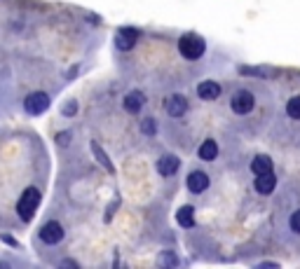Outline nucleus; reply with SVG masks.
<instances>
[{
	"label": "nucleus",
	"mask_w": 300,
	"mask_h": 269,
	"mask_svg": "<svg viewBox=\"0 0 300 269\" xmlns=\"http://www.w3.org/2000/svg\"><path fill=\"white\" fill-rule=\"evenodd\" d=\"M239 73L242 75H258V77H272L277 70L275 68H247V66H242L239 68Z\"/></svg>",
	"instance_id": "nucleus-16"
},
{
	"label": "nucleus",
	"mask_w": 300,
	"mask_h": 269,
	"mask_svg": "<svg viewBox=\"0 0 300 269\" xmlns=\"http://www.w3.org/2000/svg\"><path fill=\"white\" fill-rule=\"evenodd\" d=\"M185 110H188V101H185V96L174 94V96L167 98V112H169L172 117H183Z\"/></svg>",
	"instance_id": "nucleus-11"
},
{
	"label": "nucleus",
	"mask_w": 300,
	"mask_h": 269,
	"mask_svg": "<svg viewBox=\"0 0 300 269\" xmlns=\"http://www.w3.org/2000/svg\"><path fill=\"white\" fill-rule=\"evenodd\" d=\"M61 112H64L66 117H71V115H75V112H77V103H75V101H68V103H66V106L61 108Z\"/></svg>",
	"instance_id": "nucleus-22"
},
{
	"label": "nucleus",
	"mask_w": 300,
	"mask_h": 269,
	"mask_svg": "<svg viewBox=\"0 0 300 269\" xmlns=\"http://www.w3.org/2000/svg\"><path fill=\"white\" fill-rule=\"evenodd\" d=\"M200 159H204V161H214L216 157H218V145H216V140H211V138H206L200 145Z\"/></svg>",
	"instance_id": "nucleus-13"
},
{
	"label": "nucleus",
	"mask_w": 300,
	"mask_h": 269,
	"mask_svg": "<svg viewBox=\"0 0 300 269\" xmlns=\"http://www.w3.org/2000/svg\"><path fill=\"white\" fill-rule=\"evenodd\" d=\"M176 223H178L181 227H185V229L193 227L195 225V208L193 206H181L178 213H176Z\"/></svg>",
	"instance_id": "nucleus-15"
},
{
	"label": "nucleus",
	"mask_w": 300,
	"mask_h": 269,
	"mask_svg": "<svg viewBox=\"0 0 300 269\" xmlns=\"http://www.w3.org/2000/svg\"><path fill=\"white\" fill-rule=\"evenodd\" d=\"M56 143H59V145H68V143H71V131H61V134H59V136H56Z\"/></svg>",
	"instance_id": "nucleus-23"
},
{
	"label": "nucleus",
	"mask_w": 300,
	"mask_h": 269,
	"mask_svg": "<svg viewBox=\"0 0 300 269\" xmlns=\"http://www.w3.org/2000/svg\"><path fill=\"white\" fill-rule=\"evenodd\" d=\"M2 241H5V244H10V246H17V241H14L12 237H2Z\"/></svg>",
	"instance_id": "nucleus-25"
},
{
	"label": "nucleus",
	"mask_w": 300,
	"mask_h": 269,
	"mask_svg": "<svg viewBox=\"0 0 300 269\" xmlns=\"http://www.w3.org/2000/svg\"><path fill=\"white\" fill-rule=\"evenodd\" d=\"M197 96L202 98V101H216V98L221 96V85L214 82V80H204L197 85Z\"/></svg>",
	"instance_id": "nucleus-7"
},
{
	"label": "nucleus",
	"mask_w": 300,
	"mask_h": 269,
	"mask_svg": "<svg viewBox=\"0 0 300 269\" xmlns=\"http://www.w3.org/2000/svg\"><path fill=\"white\" fill-rule=\"evenodd\" d=\"M260 267H279L277 262H260Z\"/></svg>",
	"instance_id": "nucleus-26"
},
{
	"label": "nucleus",
	"mask_w": 300,
	"mask_h": 269,
	"mask_svg": "<svg viewBox=\"0 0 300 269\" xmlns=\"http://www.w3.org/2000/svg\"><path fill=\"white\" fill-rule=\"evenodd\" d=\"M160 265H162V267H167V265H169V267H176V265H178V258L174 255L172 250H162Z\"/></svg>",
	"instance_id": "nucleus-20"
},
{
	"label": "nucleus",
	"mask_w": 300,
	"mask_h": 269,
	"mask_svg": "<svg viewBox=\"0 0 300 269\" xmlns=\"http://www.w3.org/2000/svg\"><path fill=\"white\" fill-rule=\"evenodd\" d=\"M188 190L193 194H200V192H204L206 187H209V176L204 171H193L190 176H188Z\"/></svg>",
	"instance_id": "nucleus-9"
},
{
	"label": "nucleus",
	"mask_w": 300,
	"mask_h": 269,
	"mask_svg": "<svg viewBox=\"0 0 300 269\" xmlns=\"http://www.w3.org/2000/svg\"><path fill=\"white\" fill-rule=\"evenodd\" d=\"M253 106H256V98H253V94L247 91V89L235 91L232 98H230V108H232V112H237V115H247V112H251Z\"/></svg>",
	"instance_id": "nucleus-3"
},
{
	"label": "nucleus",
	"mask_w": 300,
	"mask_h": 269,
	"mask_svg": "<svg viewBox=\"0 0 300 269\" xmlns=\"http://www.w3.org/2000/svg\"><path fill=\"white\" fill-rule=\"evenodd\" d=\"M286 115L291 119H300V96H291L286 103Z\"/></svg>",
	"instance_id": "nucleus-18"
},
{
	"label": "nucleus",
	"mask_w": 300,
	"mask_h": 269,
	"mask_svg": "<svg viewBox=\"0 0 300 269\" xmlns=\"http://www.w3.org/2000/svg\"><path fill=\"white\" fill-rule=\"evenodd\" d=\"M204 49H206V43H204L200 35H195V33H185L181 40H178V52H181L188 61L202 59Z\"/></svg>",
	"instance_id": "nucleus-1"
},
{
	"label": "nucleus",
	"mask_w": 300,
	"mask_h": 269,
	"mask_svg": "<svg viewBox=\"0 0 300 269\" xmlns=\"http://www.w3.org/2000/svg\"><path fill=\"white\" fill-rule=\"evenodd\" d=\"M92 152H94V155H97V159L106 166V171H110V173L115 171V169H113V164H110V159H108V155L101 150V145H99V143H92Z\"/></svg>",
	"instance_id": "nucleus-17"
},
{
	"label": "nucleus",
	"mask_w": 300,
	"mask_h": 269,
	"mask_svg": "<svg viewBox=\"0 0 300 269\" xmlns=\"http://www.w3.org/2000/svg\"><path fill=\"white\" fill-rule=\"evenodd\" d=\"M40 204V190L38 187H26L24 194L19 197V204H17V213L22 215V220H31L35 208Z\"/></svg>",
	"instance_id": "nucleus-2"
},
{
	"label": "nucleus",
	"mask_w": 300,
	"mask_h": 269,
	"mask_svg": "<svg viewBox=\"0 0 300 269\" xmlns=\"http://www.w3.org/2000/svg\"><path fill=\"white\" fill-rule=\"evenodd\" d=\"M251 171L260 176V173H270L272 171V159H270L268 155H256L253 161H251Z\"/></svg>",
	"instance_id": "nucleus-14"
},
{
	"label": "nucleus",
	"mask_w": 300,
	"mask_h": 269,
	"mask_svg": "<svg viewBox=\"0 0 300 269\" xmlns=\"http://www.w3.org/2000/svg\"><path fill=\"white\" fill-rule=\"evenodd\" d=\"M275 187H277V176H275V171L260 173L256 178V192L258 194H272Z\"/></svg>",
	"instance_id": "nucleus-10"
},
{
	"label": "nucleus",
	"mask_w": 300,
	"mask_h": 269,
	"mask_svg": "<svg viewBox=\"0 0 300 269\" xmlns=\"http://www.w3.org/2000/svg\"><path fill=\"white\" fill-rule=\"evenodd\" d=\"M61 265H64V267H77V262H73V260H64Z\"/></svg>",
	"instance_id": "nucleus-24"
},
{
	"label": "nucleus",
	"mask_w": 300,
	"mask_h": 269,
	"mask_svg": "<svg viewBox=\"0 0 300 269\" xmlns=\"http://www.w3.org/2000/svg\"><path fill=\"white\" fill-rule=\"evenodd\" d=\"M136 40H139V31L131 28V26H125V28H120L115 33V47H118L120 52H129L136 45Z\"/></svg>",
	"instance_id": "nucleus-6"
},
{
	"label": "nucleus",
	"mask_w": 300,
	"mask_h": 269,
	"mask_svg": "<svg viewBox=\"0 0 300 269\" xmlns=\"http://www.w3.org/2000/svg\"><path fill=\"white\" fill-rule=\"evenodd\" d=\"M50 108V96L45 94V91H33V94H28L26 96V101H24V110L28 112V115H43L45 110Z\"/></svg>",
	"instance_id": "nucleus-4"
},
{
	"label": "nucleus",
	"mask_w": 300,
	"mask_h": 269,
	"mask_svg": "<svg viewBox=\"0 0 300 269\" xmlns=\"http://www.w3.org/2000/svg\"><path fill=\"white\" fill-rule=\"evenodd\" d=\"M141 131H143L146 136H155V131H157V124H155V119H152V117L141 119Z\"/></svg>",
	"instance_id": "nucleus-19"
},
{
	"label": "nucleus",
	"mask_w": 300,
	"mask_h": 269,
	"mask_svg": "<svg viewBox=\"0 0 300 269\" xmlns=\"http://www.w3.org/2000/svg\"><path fill=\"white\" fill-rule=\"evenodd\" d=\"M289 225H291V229H293L296 234H300V211H296V213H291Z\"/></svg>",
	"instance_id": "nucleus-21"
},
{
	"label": "nucleus",
	"mask_w": 300,
	"mask_h": 269,
	"mask_svg": "<svg viewBox=\"0 0 300 269\" xmlns=\"http://www.w3.org/2000/svg\"><path fill=\"white\" fill-rule=\"evenodd\" d=\"M143 106H146V94L139 91V89L129 91L127 96H125V110H127V112H139Z\"/></svg>",
	"instance_id": "nucleus-12"
},
{
	"label": "nucleus",
	"mask_w": 300,
	"mask_h": 269,
	"mask_svg": "<svg viewBox=\"0 0 300 269\" xmlns=\"http://www.w3.org/2000/svg\"><path fill=\"white\" fill-rule=\"evenodd\" d=\"M178 166H181V159L176 155H164L157 161V173L164 176V178H169V176H174V173L178 171Z\"/></svg>",
	"instance_id": "nucleus-8"
},
{
	"label": "nucleus",
	"mask_w": 300,
	"mask_h": 269,
	"mask_svg": "<svg viewBox=\"0 0 300 269\" xmlns=\"http://www.w3.org/2000/svg\"><path fill=\"white\" fill-rule=\"evenodd\" d=\"M40 239H43L47 246H56L61 239H64V227L59 225L56 220H50L40 227Z\"/></svg>",
	"instance_id": "nucleus-5"
}]
</instances>
